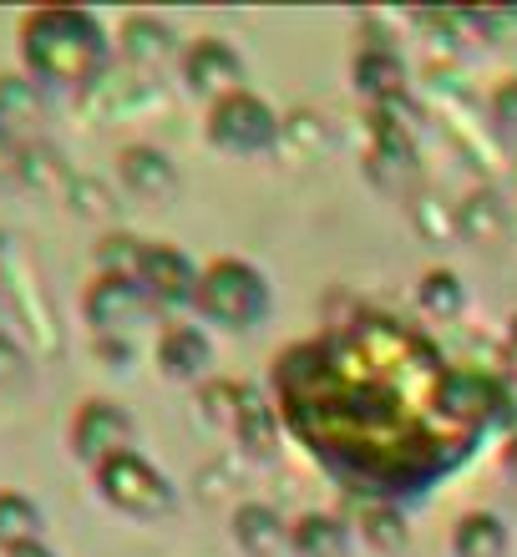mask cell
Returning <instances> with one entry per match:
<instances>
[{
	"label": "cell",
	"mask_w": 517,
	"mask_h": 557,
	"mask_svg": "<svg viewBox=\"0 0 517 557\" xmlns=\"http://www.w3.org/2000/svg\"><path fill=\"white\" fill-rule=\"evenodd\" d=\"M26 61L46 82H87L102 66V30L82 11H36L26 21Z\"/></svg>",
	"instance_id": "6da1fadb"
},
{
	"label": "cell",
	"mask_w": 517,
	"mask_h": 557,
	"mask_svg": "<svg viewBox=\"0 0 517 557\" xmlns=\"http://www.w3.org/2000/svg\"><path fill=\"white\" fill-rule=\"evenodd\" d=\"M198 305H204V314H213V320L234 324V330H249V324L264 314L269 294H264V278L254 274L249 264L223 259V264H213L198 278Z\"/></svg>",
	"instance_id": "7a4b0ae2"
},
{
	"label": "cell",
	"mask_w": 517,
	"mask_h": 557,
	"mask_svg": "<svg viewBox=\"0 0 517 557\" xmlns=\"http://www.w3.org/2000/svg\"><path fill=\"white\" fill-rule=\"evenodd\" d=\"M97 482H102V497L118 502L122 512L152 517V512H168V507H173L168 476L152 471L137 451H122V456H112V461H102V467H97Z\"/></svg>",
	"instance_id": "3957f363"
},
{
	"label": "cell",
	"mask_w": 517,
	"mask_h": 557,
	"mask_svg": "<svg viewBox=\"0 0 517 557\" xmlns=\"http://www.w3.org/2000/svg\"><path fill=\"white\" fill-rule=\"evenodd\" d=\"M208 133H213L219 147H229V152H259V147H269L280 137V122H274V112H269L259 97L238 91V97H223V102L213 107Z\"/></svg>",
	"instance_id": "277c9868"
},
{
	"label": "cell",
	"mask_w": 517,
	"mask_h": 557,
	"mask_svg": "<svg viewBox=\"0 0 517 557\" xmlns=\"http://www.w3.org/2000/svg\"><path fill=\"white\" fill-rule=\"evenodd\" d=\"M436 400H442V416L461 421L467 431H472V425H488L492 416L503 411V391H497L488 375H477V370H442Z\"/></svg>",
	"instance_id": "5b68a950"
},
{
	"label": "cell",
	"mask_w": 517,
	"mask_h": 557,
	"mask_svg": "<svg viewBox=\"0 0 517 557\" xmlns=\"http://www.w3.org/2000/svg\"><path fill=\"white\" fill-rule=\"evenodd\" d=\"M127 441H133V421H127V411L107 406V400L82 406V416H76V425H72L76 456H87V461H97V467L127 451Z\"/></svg>",
	"instance_id": "8992f818"
},
{
	"label": "cell",
	"mask_w": 517,
	"mask_h": 557,
	"mask_svg": "<svg viewBox=\"0 0 517 557\" xmlns=\"http://www.w3.org/2000/svg\"><path fill=\"white\" fill-rule=\"evenodd\" d=\"M148 309H152V294L143 278L102 274L87 294V320L97 324V330H127V324H137Z\"/></svg>",
	"instance_id": "52a82bcc"
},
{
	"label": "cell",
	"mask_w": 517,
	"mask_h": 557,
	"mask_svg": "<svg viewBox=\"0 0 517 557\" xmlns=\"http://www.w3.org/2000/svg\"><path fill=\"white\" fill-rule=\"evenodd\" d=\"M143 284H148L152 305H188V299H198L193 264L177 249H163V244L148 249V259H143Z\"/></svg>",
	"instance_id": "ba28073f"
},
{
	"label": "cell",
	"mask_w": 517,
	"mask_h": 557,
	"mask_svg": "<svg viewBox=\"0 0 517 557\" xmlns=\"http://www.w3.org/2000/svg\"><path fill=\"white\" fill-rule=\"evenodd\" d=\"M238 82H244V61L229 41H198L188 51V87L193 91H229L238 97Z\"/></svg>",
	"instance_id": "9c48e42d"
},
{
	"label": "cell",
	"mask_w": 517,
	"mask_h": 557,
	"mask_svg": "<svg viewBox=\"0 0 517 557\" xmlns=\"http://www.w3.org/2000/svg\"><path fill=\"white\" fill-rule=\"evenodd\" d=\"M122 177H127V188L143 193V198H168L177 188L173 177V162L163 152H152V147H127L122 152Z\"/></svg>",
	"instance_id": "30bf717a"
},
{
	"label": "cell",
	"mask_w": 517,
	"mask_h": 557,
	"mask_svg": "<svg viewBox=\"0 0 517 557\" xmlns=\"http://www.w3.org/2000/svg\"><path fill=\"white\" fill-rule=\"evenodd\" d=\"M158 360H163L168 375L193 381V375L208 366V339L198 335L193 324H177V330H168V335H163V345H158Z\"/></svg>",
	"instance_id": "8fae6325"
},
{
	"label": "cell",
	"mask_w": 517,
	"mask_h": 557,
	"mask_svg": "<svg viewBox=\"0 0 517 557\" xmlns=\"http://www.w3.org/2000/svg\"><path fill=\"white\" fill-rule=\"evenodd\" d=\"M401 82H406V72H401L396 51H385V46L360 51V61H355V87L360 91H370V97H396Z\"/></svg>",
	"instance_id": "7c38bea8"
},
{
	"label": "cell",
	"mask_w": 517,
	"mask_h": 557,
	"mask_svg": "<svg viewBox=\"0 0 517 557\" xmlns=\"http://www.w3.org/2000/svg\"><path fill=\"white\" fill-rule=\"evenodd\" d=\"M234 431L249 441L254 451H269V441H274V411L249 385H238V396H234Z\"/></svg>",
	"instance_id": "4fadbf2b"
},
{
	"label": "cell",
	"mask_w": 517,
	"mask_h": 557,
	"mask_svg": "<svg viewBox=\"0 0 517 557\" xmlns=\"http://www.w3.org/2000/svg\"><path fill=\"white\" fill-rule=\"evenodd\" d=\"M295 547H299V557H345L350 532H345L335 517H299L295 522Z\"/></svg>",
	"instance_id": "5bb4252c"
},
{
	"label": "cell",
	"mask_w": 517,
	"mask_h": 557,
	"mask_svg": "<svg viewBox=\"0 0 517 557\" xmlns=\"http://www.w3.org/2000/svg\"><path fill=\"white\" fill-rule=\"evenodd\" d=\"M36 532H41V512H36L26 497L0 492V547H5V553L30 547V543H36Z\"/></svg>",
	"instance_id": "9a60e30c"
},
{
	"label": "cell",
	"mask_w": 517,
	"mask_h": 557,
	"mask_svg": "<svg viewBox=\"0 0 517 557\" xmlns=\"http://www.w3.org/2000/svg\"><path fill=\"white\" fill-rule=\"evenodd\" d=\"M234 537H238V547H249L254 557H269L274 547L284 543V528H280V517L269 512V507H238Z\"/></svg>",
	"instance_id": "2e32d148"
},
{
	"label": "cell",
	"mask_w": 517,
	"mask_h": 557,
	"mask_svg": "<svg viewBox=\"0 0 517 557\" xmlns=\"http://www.w3.org/2000/svg\"><path fill=\"white\" fill-rule=\"evenodd\" d=\"M503 553H507V532L497 517L477 512L457 528V557H503Z\"/></svg>",
	"instance_id": "e0dca14e"
},
{
	"label": "cell",
	"mask_w": 517,
	"mask_h": 557,
	"mask_svg": "<svg viewBox=\"0 0 517 557\" xmlns=\"http://www.w3.org/2000/svg\"><path fill=\"white\" fill-rule=\"evenodd\" d=\"M122 51L133 61H158L168 51V30L158 26V21H148V15H137V21H127V30H122Z\"/></svg>",
	"instance_id": "ac0fdd59"
},
{
	"label": "cell",
	"mask_w": 517,
	"mask_h": 557,
	"mask_svg": "<svg viewBox=\"0 0 517 557\" xmlns=\"http://www.w3.org/2000/svg\"><path fill=\"white\" fill-rule=\"evenodd\" d=\"M102 274H118V278H143V259H148V249L137 244V238L118 234V238H107L102 244Z\"/></svg>",
	"instance_id": "d6986e66"
},
{
	"label": "cell",
	"mask_w": 517,
	"mask_h": 557,
	"mask_svg": "<svg viewBox=\"0 0 517 557\" xmlns=\"http://www.w3.org/2000/svg\"><path fill=\"white\" fill-rule=\"evenodd\" d=\"M421 305H427V314H442V320H452V314L461 309V284H457V274L436 269V274L421 278Z\"/></svg>",
	"instance_id": "ffe728a7"
},
{
	"label": "cell",
	"mask_w": 517,
	"mask_h": 557,
	"mask_svg": "<svg viewBox=\"0 0 517 557\" xmlns=\"http://www.w3.org/2000/svg\"><path fill=\"white\" fill-rule=\"evenodd\" d=\"M21 177H26L30 188H61L66 183V168L51 147H26L21 152Z\"/></svg>",
	"instance_id": "44dd1931"
},
{
	"label": "cell",
	"mask_w": 517,
	"mask_h": 557,
	"mask_svg": "<svg viewBox=\"0 0 517 557\" xmlns=\"http://www.w3.org/2000/svg\"><path fill=\"white\" fill-rule=\"evenodd\" d=\"M36 112H41V97H36V87H30V82H21V76H0V117L30 122Z\"/></svg>",
	"instance_id": "7402d4cb"
},
{
	"label": "cell",
	"mask_w": 517,
	"mask_h": 557,
	"mask_svg": "<svg viewBox=\"0 0 517 557\" xmlns=\"http://www.w3.org/2000/svg\"><path fill=\"white\" fill-rule=\"evenodd\" d=\"M461 223H467L472 234H482V238H497L503 234V208L492 203V198H472L467 213H461Z\"/></svg>",
	"instance_id": "603a6c76"
},
{
	"label": "cell",
	"mask_w": 517,
	"mask_h": 557,
	"mask_svg": "<svg viewBox=\"0 0 517 557\" xmlns=\"http://www.w3.org/2000/svg\"><path fill=\"white\" fill-rule=\"evenodd\" d=\"M497 122H503V133L517 143V82L497 91Z\"/></svg>",
	"instance_id": "cb8c5ba5"
},
{
	"label": "cell",
	"mask_w": 517,
	"mask_h": 557,
	"mask_svg": "<svg viewBox=\"0 0 517 557\" xmlns=\"http://www.w3.org/2000/svg\"><path fill=\"white\" fill-rule=\"evenodd\" d=\"M21 152L26 147H15V137L0 127V177H21Z\"/></svg>",
	"instance_id": "d4e9b609"
},
{
	"label": "cell",
	"mask_w": 517,
	"mask_h": 557,
	"mask_svg": "<svg viewBox=\"0 0 517 557\" xmlns=\"http://www.w3.org/2000/svg\"><path fill=\"white\" fill-rule=\"evenodd\" d=\"M72 198H82V213H107V193L97 183H72Z\"/></svg>",
	"instance_id": "484cf974"
},
{
	"label": "cell",
	"mask_w": 517,
	"mask_h": 557,
	"mask_svg": "<svg viewBox=\"0 0 517 557\" xmlns=\"http://www.w3.org/2000/svg\"><path fill=\"white\" fill-rule=\"evenodd\" d=\"M15 370H21V350L0 335V381H5V375H15Z\"/></svg>",
	"instance_id": "4316f807"
},
{
	"label": "cell",
	"mask_w": 517,
	"mask_h": 557,
	"mask_svg": "<svg viewBox=\"0 0 517 557\" xmlns=\"http://www.w3.org/2000/svg\"><path fill=\"white\" fill-rule=\"evenodd\" d=\"M11 557H51V553H41V547L30 543V547H15V553H11Z\"/></svg>",
	"instance_id": "83f0119b"
},
{
	"label": "cell",
	"mask_w": 517,
	"mask_h": 557,
	"mask_svg": "<svg viewBox=\"0 0 517 557\" xmlns=\"http://www.w3.org/2000/svg\"><path fill=\"white\" fill-rule=\"evenodd\" d=\"M507 461H513V467H517V441H513V451H507Z\"/></svg>",
	"instance_id": "f1b7e54d"
},
{
	"label": "cell",
	"mask_w": 517,
	"mask_h": 557,
	"mask_svg": "<svg viewBox=\"0 0 517 557\" xmlns=\"http://www.w3.org/2000/svg\"><path fill=\"white\" fill-rule=\"evenodd\" d=\"M513 350H517V320H513Z\"/></svg>",
	"instance_id": "f546056e"
},
{
	"label": "cell",
	"mask_w": 517,
	"mask_h": 557,
	"mask_svg": "<svg viewBox=\"0 0 517 557\" xmlns=\"http://www.w3.org/2000/svg\"><path fill=\"white\" fill-rule=\"evenodd\" d=\"M0 320H5V299H0Z\"/></svg>",
	"instance_id": "4dcf8cb0"
},
{
	"label": "cell",
	"mask_w": 517,
	"mask_h": 557,
	"mask_svg": "<svg viewBox=\"0 0 517 557\" xmlns=\"http://www.w3.org/2000/svg\"><path fill=\"white\" fill-rule=\"evenodd\" d=\"M0 244H5V238H0ZM0 259H5V249H0Z\"/></svg>",
	"instance_id": "1f68e13d"
}]
</instances>
